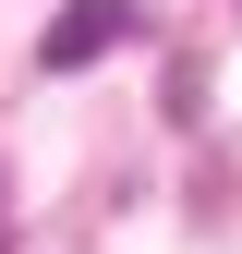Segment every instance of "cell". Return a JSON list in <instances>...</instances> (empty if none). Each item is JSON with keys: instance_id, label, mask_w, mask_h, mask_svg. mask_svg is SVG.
Listing matches in <instances>:
<instances>
[{"instance_id": "1", "label": "cell", "mask_w": 242, "mask_h": 254, "mask_svg": "<svg viewBox=\"0 0 242 254\" xmlns=\"http://www.w3.org/2000/svg\"><path fill=\"white\" fill-rule=\"evenodd\" d=\"M133 24H145L133 0H73V12H60L49 37H37V73H85V61H97V49H121Z\"/></svg>"}, {"instance_id": "2", "label": "cell", "mask_w": 242, "mask_h": 254, "mask_svg": "<svg viewBox=\"0 0 242 254\" xmlns=\"http://www.w3.org/2000/svg\"><path fill=\"white\" fill-rule=\"evenodd\" d=\"M0 254H12V194H0Z\"/></svg>"}]
</instances>
